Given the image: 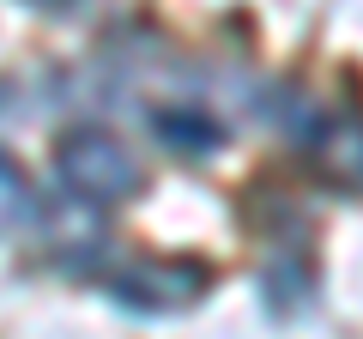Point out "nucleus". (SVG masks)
Listing matches in <instances>:
<instances>
[{
  "label": "nucleus",
  "instance_id": "1",
  "mask_svg": "<svg viewBox=\"0 0 363 339\" xmlns=\"http://www.w3.org/2000/svg\"><path fill=\"white\" fill-rule=\"evenodd\" d=\"M55 164H61V182L73 188L79 200H128L133 188H140L133 152L121 140H109V133H73Z\"/></svg>",
  "mask_w": 363,
  "mask_h": 339
},
{
  "label": "nucleus",
  "instance_id": "2",
  "mask_svg": "<svg viewBox=\"0 0 363 339\" xmlns=\"http://www.w3.org/2000/svg\"><path fill=\"white\" fill-rule=\"evenodd\" d=\"M157 133L164 140H176V152H212L218 145V133H212V121H194V116H157Z\"/></svg>",
  "mask_w": 363,
  "mask_h": 339
},
{
  "label": "nucleus",
  "instance_id": "3",
  "mask_svg": "<svg viewBox=\"0 0 363 339\" xmlns=\"http://www.w3.org/2000/svg\"><path fill=\"white\" fill-rule=\"evenodd\" d=\"M25 212H30V188H25V176L0 157V230H6V224H18Z\"/></svg>",
  "mask_w": 363,
  "mask_h": 339
}]
</instances>
